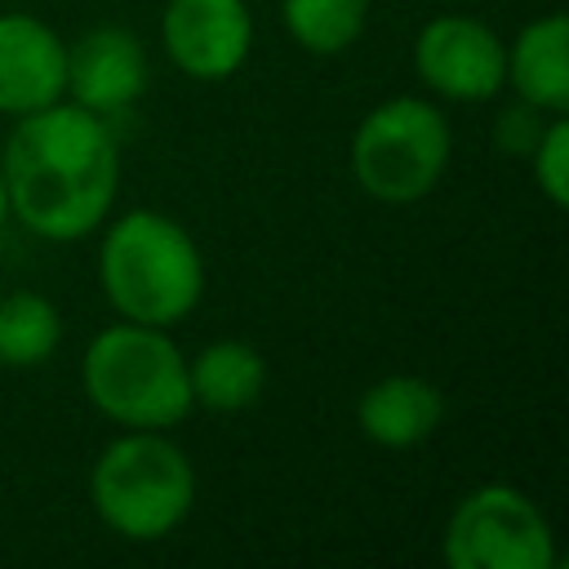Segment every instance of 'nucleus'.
I'll return each mask as SVG.
<instances>
[{"mask_svg": "<svg viewBox=\"0 0 569 569\" xmlns=\"http://www.w3.org/2000/svg\"><path fill=\"white\" fill-rule=\"evenodd\" d=\"M4 218H9V196H4V173H0V227H4Z\"/></svg>", "mask_w": 569, "mask_h": 569, "instance_id": "obj_18", "label": "nucleus"}, {"mask_svg": "<svg viewBox=\"0 0 569 569\" xmlns=\"http://www.w3.org/2000/svg\"><path fill=\"white\" fill-rule=\"evenodd\" d=\"M445 418V396L436 382L418 373H387L369 382L356 400L360 431L382 449H409L422 445Z\"/></svg>", "mask_w": 569, "mask_h": 569, "instance_id": "obj_11", "label": "nucleus"}, {"mask_svg": "<svg viewBox=\"0 0 569 569\" xmlns=\"http://www.w3.org/2000/svg\"><path fill=\"white\" fill-rule=\"evenodd\" d=\"M440 551L449 569H551L556 538L547 516L516 485L471 489L445 520Z\"/></svg>", "mask_w": 569, "mask_h": 569, "instance_id": "obj_6", "label": "nucleus"}, {"mask_svg": "<svg viewBox=\"0 0 569 569\" xmlns=\"http://www.w3.org/2000/svg\"><path fill=\"white\" fill-rule=\"evenodd\" d=\"M62 342V316L44 293L18 289L0 298V365H44Z\"/></svg>", "mask_w": 569, "mask_h": 569, "instance_id": "obj_14", "label": "nucleus"}, {"mask_svg": "<svg viewBox=\"0 0 569 569\" xmlns=\"http://www.w3.org/2000/svg\"><path fill=\"white\" fill-rule=\"evenodd\" d=\"M507 84L520 102L565 116L569 111V22L565 13H547L520 27L507 49Z\"/></svg>", "mask_w": 569, "mask_h": 569, "instance_id": "obj_12", "label": "nucleus"}, {"mask_svg": "<svg viewBox=\"0 0 569 569\" xmlns=\"http://www.w3.org/2000/svg\"><path fill=\"white\" fill-rule=\"evenodd\" d=\"M98 280L120 320L178 325L204 293V262L196 240L156 209L120 213L98 249Z\"/></svg>", "mask_w": 569, "mask_h": 569, "instance_id": "obj_2", "label": "nucleus"}, {"mask_svg": "<svg viewBox=\"0 0 569 569\" xmlns=\"http://www.w3.org/2000/svg\"><path fill=\"white\" fill-rule=\"evenodd\" d=\"M67 89L93 116L124 111L147 89V53L124 27H93L67 49Z\"/></svg>", "mask_w": 569, "mask_h": 569, "instance_id": "obj_10", "label": "nucleus"}, {"mask_svg": "<svg viewBox=\"0 0 569 569\" xmlns=\"http://www.w3.org/2000/svg\"><path fill=\"white\" fill-rule=\"evenodd\" d=\"M449 120L427 98H391L378 102L351 138V173L356 182L387 204L422 200L445 164H449Z\"/></svg>", "mask_w": 569, "mask_h": 569, "instance_id": "obj_5", "label": "nucleus"}, {"mask_svg": "<svg viewBox=\"0 0 569 569\" xmlns=\"http://www.w3.org/2000/svg\"><path fill=\"white\" fill-rule=\"evenodd\" d=\"M67 93V44L31 13H0V116H27Z\"/></svg>", "mask_w": 569, "mask_h": 569, "instance_id": "obj_9", "label": "nucleus"}, {"mask_svg": "<svg viewBox=\"0 0 569 569\" xmlns=\"http://www.w3.org/2000/svg\"><path fill=\"white\" fill-rule=\"evenodd\" d=\"M9 213L44 240H80L102 227L120 187L116 138L102 116L80 102H49L18 116L4 142Z\"/></svg>", "mask_w": 569, "mask_h": 569, "instance_id": "obj_1", "label": "nucleus"}, {"mask_svg": "<svg viewBox=\"0 0 569 569\" xmlns=\"http://www.w3.org/2000/svg\"><path fill=\"white\" fill-rule=\"evenodd\" d=\"M89 502L111 533L129 542H160L191 516V458L160 431H124L98 453L89 471Z\"/></svg>", "mask_w": 569, "mask_h": 569, "instance_id": "obj_4", "label": "nucleus"}, {"mask_svg": "<svg viewBox=\"0 0 569 569\" xmlns=\"http://www.w3.org/2000/svg\"><path fill=\"white\" fill-rule=\"evenodd\" d=\"M80 382L89 405L129 431H164L191 413L187 356L160 325L120 320L93 333Z\"/></svg>", "mask_w": 569, "mask_h": 569, "instance_id": "obj_3", "label": "nucleus"}, {"mask_svg": "<svg viewBox=\"0 0 569 569\" xmlns=\"http://www.w3.org/2000/svg\"><path fill=\"white\" fill-rule=\"evenodd\" d=\"M547 111H538V107H529V102H516V107H507L498 120H493V142L502 147V151H511V156H529L533 151V142H538V133H542V120Z\"/></svg>", "mask_w": 569, "mask_h": 569, "instance_id": "obj_17", "label": "nucleus"}, {"mask_svg": "<svg viewBox=\"0 0 569 569\" xmlns=\"http://www.w3.org/2000/svg\"><path fill=\"white\" fill-rule=\"evenodd\" d=\"M280 18L307 53H342L365 31L369 0H280Z\"/></svg>", "mask_w": 569, "mask_h": 569, "instance_id": "obj_15", "label": "nucleus"}, {"mask_svg": "<svg viewBox=\"0 0 569 569\" xmlns=\"http://www.w3.org/2000/svg\"><path fill=\"white\" fill-rule=\"evenodd\" d=\"M529 160H533V182H538V191H542L556 209H565V204H569V120H565V116H551V120L542 124V133H538Z\"/></svg>", "mask_w": 569, "mask_h": 569, "instance_id": "obj_16", "label": "nucleus"}, {"mask_svg": "<svg viewBox=\"0 0 569 569\" xmlns=\"http://www.w3.org/2000/svg\"><path fill=\"white\" fill-rule=\"evenodd\" d=\"M160 40L182 76L227 80L249 58L253 18L244 0H169L160 13Z\"/></svg>", "mask_w": 569, "mask_h": 569, "instance_id": "obj_8", "label": "nucleus"}, {"mask_svg": "<svg viewBox=\"0 0 569 569\" xmlns=\"http://www.w3.org/2000/svg\"><path fill=\"white\" fill-rule=\"evenodd\" d=\"M187 382H191V405H204L213 413H236L262 396L267 360L249 342L222 338L209 342L196 360H187Z\"/></svg>", "mask_w": 569, "mask_h": 569, "instance_id": "obj_13", "label": "nucleus"}, {"mask_svg": "<svg viewBox=\"0 0 569 569\" xmlns=\"http://www.w3.org/2000/svg\"><path fill=\"white\" fill-rule=\"evenodd\" d=\"M413 71L449 102H489L507 84V44L480 18L440 13L413 40Z\"/></svg>", "mask_w": 569, "mask_h": 569, "instance_id": "obj_7", "label": "nucleus"}]
</instances>
